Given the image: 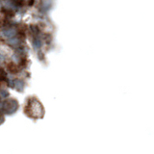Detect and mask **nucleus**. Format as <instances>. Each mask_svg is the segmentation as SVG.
Wrapping results in <instances>:
<instances>
[]
</instances>
